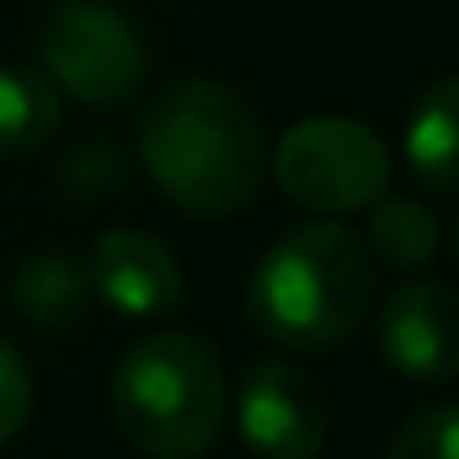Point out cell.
<instances>
[{
  "label": "cell",
  "mask_w": 459,
  "mask_h": 459,
  "mask_svg": "<svg viewBox=\"0 0 459 459\" xmlns=\"http://www.w3.org/2000/svg\"><path fill=\"white\" fill-rule=\"evenodd\" d=\"M267 155L273 150L256 108L225 81H171L139 117L144 177L193 220L251 209L267 182Z\"/></svg>",
  "instance_id": "6da1fadb"
},
{
  "label": "cell",
  "mask_w": 459,
  "mask_h": 459,
  "mask_svg": "<svg viewBox=\"0 0 459 459\" xmlns=\"http://www.w3.org/2000/svg\"><path fill=\"white\" fill-rule=\"evenodd\" d=\"M379 267L358 230L337 220L283 230L251 267L246 321L283 352L342 347L374 316Z\"/></svg>",
  "instance_id": "7a4b0ae2"
},
{
  "label": "cell",
  "mask_w": 459,
  "mask_h": 459,
  "mask_svg": "<svg viewBox=\"0 0 459 459\" xmlns=\"http://www.w3.org/2000/svg\"><path fill=\"white\" fill-rule=\"evenodd\" d=\"M117 433L144 459H204L230 422V385L198 332H150L113 368Z\"/></svg>",
  "instance_id": "3957f363"
},
{
  "label": "cell",
  "mask_w": 459,
  "mask_h": 459,
  "mask_svg": "<svg viewBox=\"0 0 459 459\" xmlns=\"http://www.w3.org/2000/svg\"><path fill=\"white\" fill-rule=\"evenodd\" d=\"M267 166H273L278 193L316 220L368 209L379 193H390V171H395L390 144L368 123L342 113H316L294 123L273 144Z\"/></svg>",
  "instance_id": "277c9868"
},
{
  "label": "cell",
  "mask_w": 459,
  "mask_h": 459,
  "mask_svg": "<svg viewBox=\"0 0 459 459\" xmlns=\"http://www.w3.org/2000/svg\"><path fill=\"white\" fill-rule=\"evenodd\" d=\"M43 75L81 108H123L150 75V48L113 0H59L38 22Z\"/></svg>",
  "instance_id": "5b68a950"
},
{
  "label": "cell",
  "mask_w": 459,
  "mask_h": 459,
  "mask_svg": "<svg viewBox=\"0 0 459 459\" xmlns=\"http://www.w3.org/2000/svg\"><path fill=\"white\" fill-rule=\"evenodd\" d=\"M230 422L256 459H321L332 438V395L294 358H251L235 379Z\"/></svg>",
  "instance_id": "8992f818"
},
{
  "label": "cell",
  "mask_w": 459,
  "mask_h": 459,
  "mask_svg": "<svg viewBox=\"0 0 459 459\" xmlns=\"http://www.w3.org/2000/svg\"><path fill=\"white\" fill-rule=\"evenodd\" d=\"M379 358L417 385L459 379V289L438 278L401 283L374 316Z\"/></svg>",
  "instance_id": "52a82bcc"
},
{
  "label": "cell",
  "mask_w": 459,
  "mask_h": 459,
  "mask_svg": "<svg viewBox=\"0 0 459 459\" xmlns=\"http://www.w3.org/2000/svg\"><path fill=\"white\" fill-rule=\"evenodd\" d=\"M86 278H91V299H102L117 321H160L177 316L187 299L177 251L160 235L134 225L97 235V246L86 251Z\"/></svg>",
  "instance_id": "ba28073f"
},
{
  "label": "cell",
  "mask_w": 459,
  "mask_h": 459,
  "mask_svg": "<svg viewBox=\"0 0 459 459\" xmlns=\"http://www.w3.org/2000/svg\"><path fill=\"white\" fill-rule=\"evenodd\" d=\"M401 150L411 177L428 193H459V75L433 81L401 128Z\"/></svg>",
  "instance_id": "9c48e42d"
},
{
  "label": "cell",
  "mask_w": 459,
  "mask_h": 459,
  "mask_svg": "<svg viewBox=\"0 0 459 459\" xmlns=\"http://www.w3.org/2000/svg\"><path fill=\"white\" fill-rule=\"evenodd\" d=\"M11 305L38 332H75L91 310V278L86 262L70 251H38L11 273Z\"/></svg>",
  "instance_id": "30bf717a"
},
{
  "label": "cell",
  "mask_w": 459,
  "mask_h": 459,
  "mask_svg": "<svg viewBox=\"0 0 459 459\" xmlns=\"http://www.w3.org/2000/svg\"><path fill=\"white\" fill-rule=\"evenodd\" d=\"M368 230H363V246L374 256V267H395V273H422L433 256H438V220L422 198L411 193H379L368 204Z\"/></svg>",
  "instance_id": "8fae6325"
},
{
  "label": "cell",
  "mask_w": 459,
  "mask_h": 459,
  "mask_svg": "<svg viewBox=\"0 0 459 459\" xmlns=\"http://www.w3.org/2000/svg\"><path fill=\"white\" fill-rule=\"evenodd\" d=\"M59 134V86L32 65H0V155H32Z\"/></svg>",
  "instance_id": "7c38bea8"
},
{
  "label": "cell",
  "mask_w": 459,
  "mask_h": 459,
  "mask_svg": "<svg viewBox=\"0 0 459 459\" xmlns=\"http://www.w3.org/2000/svg\"><path fill=\"white\" fill-rule=\"evenodd\" d=\"M54 182H59V193L70 204H113L128 187V155H123L117 139H81L59 160Z\"/></svg>",
  "instance_id": "4fadbf2b"
},
{
  "label": "cell",
  "mask_w": 459,
  "mask_h": 459,
  "mask_svg": "<svg viewBox=\"0 0 459 459\" xmlns=\"http://www.w3.org/2000/svg\"><path fill=\"white\" fill-rule=\"evenodd\" d=\"M385 459H459V401H428L406 411Z\"/></svg>",
  "instance_id": "5bb4252c"
},
{
  "label": "cell",
  "mask_w": 459,
  "mask_h": 459,
  "mask_svg": "<svg viewBox=\"0 0 459 459\" xmlns=\"http://www.w3.org/2000/svg\"><path fill=\"white\" fill-rule=\"evenodd\" d=\"M27 417H32V368L16 352V342L0 332V449L22 438Z\"/></svg>",
  "instance_id": "9a60e30c"
},
{
  "label": "cell",
  "mask_w": 459,
  "mask_h": 459,
  "mask_svg": "<svg viewBox=\"0 0 459 459\" xmlns=\"http://www.w3.org/2000/svg\"><path fill=\"white\" fill-rule=\"evenodd\" d=\"M455 256H459V220H455Z\"/></svg>",
  "instance_id": "2e32d148"
}]
</instances>
